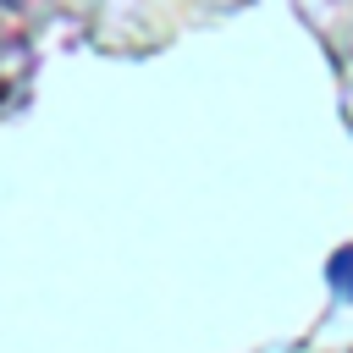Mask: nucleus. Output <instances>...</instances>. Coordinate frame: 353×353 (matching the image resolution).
I'll use <instances>...</instances> for the list:
<instances>
[{
	"label": "nucleus",
	"instance_id": "nucleus-1",
	"mask_svg": "<svg viewBox=\"0 0 353 353\" xmlns=\"http://www.w3.org/2000/svg\"><path fill=\"white\" fill-rule=\"evenodd\" d=\"M325 281H331L336 303H353V248H336L325 259Z\"/></svg>",
	"mask_w": 353,
	"mask_h": 353
}]
</instances>
